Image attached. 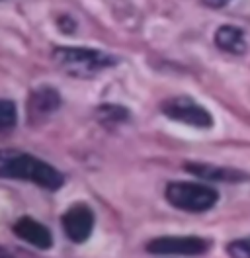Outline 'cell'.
I'll use <instances>...</instances> for the list:
<instances>
[{"label":"cell","instance_id":"6da1fadb","mask_svg":"<svg viewBox=\"0 0 250 258\" xmlns=\"http://www.w3.org/2000/svg\"><path fill=\"white\" fill-rule=\"evenodd\" d=\"M0 178L28 182L49 192H59L67 182L65 174L51 162L10 147L0 149Z\"/></svg>","mask_w":250,"mask_h":258},{"label":"cell","instance_id":"7a4b0ae2","mask_svg":"<svg viewBox=\"0 0 250 258\" xmlns=\"http://www.w3.org/2000/svg\"><path fill=\"white\" fill-rule=\"evenodd\" d=\"M53 63L73 79H94L100 73L119 64V57L108 51L92 47H69L59 45L51 51Z\"/></svg>","mask_w":250,"mask_h":258},{"label":"cell","instance_id":"3957f363","mask_svg":"<svg viewBox=\"0 0 250 258\" xmlns=\"http://www.w3.org/2000/svg\"><path fill=\"white\" fill-rule=\"evenodd\" d=\"M164 198L176 210L186 213H205L217 206L219 192L217 188L202 182L172 180L164 188Z\"/></svg>","mask_w":250,"mask_h":258},{"label":"cell","instance_id":"277c9868","mask_svg":"<svg viewBox=\"0 0 250 258\" xmlns=\"http://www.w3.org/2000/svg\"><path fill=\"white\" fill-rule=\"evenodd\" d=\"M160 112L172 121H178V123L196 129H211L215 123L209 110L190 96H172L164 100L160 104Z\"/></svg>","mask_w":250,"mask_h":258},{"label":"cell","instance_id":"5b68a950","mask_svg":"<svg viewBox=\"0 0 250 258\" xmlns=\"http://www.w3.org/2000/svg\"><path fill=\"white\" fill-rule=\"evenodd\" d=\"M213 242L203 237H156L145 244V250L155 256H202L211 250Z\"/></svg>","mask_w":250,"mask_h":258},{"label":"cell","instance_id":"8992f818","mask_svg":"<svg viewBox=\"0 0 250 258\" xmlns=\"http://www.w3.org/2000/svg\"><path fill=\"white\" fill-rule=\"evenodd\" d=\"M62 233L73 244H84L92 237L96 227V213L86 202H75L61 215Z\"/></svg>","mask_w":250,"mask_h":258},{"label":"cell","instance_id":"52a82bcc","mask_svg":"<svg viewBox=\"0 0 250 258\" xmlns=\"http://www.w3.org/2000/svg\"><path fill=\"white\" fill-rule=\"evenodd\" d=\"M62 106V98L55 86H35L31 88L26 100V112L30 123H41L49 119L53 113H57Z\"/></svg>","mask_w":250,"mask_h":258},{"label":"cell","instance_id":"ba28073f","mask_svg":"<svg viewBox=\"0 0 250 258\" xmlns=\"http://www.w3.org/2000/svg\"><path fill=\"white\" fill-rule=\"evenodd\" d=\"M12 233L20 241H24L37 250H51L55 244V237L51 229L43 225L41 221L33 219L31 215H22L20 219H16L12 225Z\"/></svg>","mask_w":250,"mask_h":258},{"label":"cell","instance_id":"9c48e42d","mask_svg":"<svg viewBox=\"0 0 250 258\" xmlns=\"http://www.w3.org/2000/svg\"><path fill=\"white\" fill-rule=\"evenodd\" d=\"M184 170L200 178L203 182H225V184H236L242 180H248V174L233 168V166H219V164H211V162H198V161H188L184 162Z\"/></svg>","mask_w":250,"mask_h":258},{"label":"cell","instance_id":"30bf717a","mask_svg":"<svg viewBox=\"0 0 250 258\" xmlns=\"http://www.w3.org/2000/svg\"><path fill=\"white\" fill-rule=\"evenodd\" d=\"M213 41L221 51H225L229 55H244L248 49L246 32L238 26H233V24L219 26L215 35H213Z\"/></svg>","mask_w":250,"mask_h":258},{"label":"cell","instance_id":"8fae6325","mask_svg":"<svg viewBox=\"0 0 250 258\" xmlns=\"http://www.w3.org/2000/svg\"><path fill=\"white\" fill-rule=\"evenodd\" d=\"M96 117L98 121L108 129H113L117 125H123L131 119V112L129 108H125L123 104H115V102H106V104H100L96 108Z\"/></svg>","mask_w":250,"mask_h":258},{"label":"cell","instance_id":"7c38bea8","mask_svg":"<svg viewBox=\"0 0 250 258\" xmlns=\"http://www.w3.org/2000/svg\"><path fill=\"white\" fill-rule=\"evenodd\" d=\"M18 125V108L16 102L0 98V133H10Z\"/></svg>","mask_w":250,"mask_h":258},{"label":"cell","instance_id":"4fadbf2b","mask_svg":"<svg viewBox=\"0 0 250 258\" xmlns=\"http://www.w3.org/2000/svg\"><path fill=\"white\" fill-rule=\"evenodd\" d=\"M225 250L231 258H250V237L234 239L225 246Z\"/></svg>","mask_w":250,"mask_h":258},{"label":"cell","instance_id":"5bb4252c","mask_svg":"<svg viewBox=\"0 0 250 258\" xmlns=\"http://www.w3.org/2000/svg\"><path fill=\"white\" fill-rule=\"evenodd\" d=\"M233 0H202L203 6L207 8H213V10H219V8H225L227 4H231Z\"/></svg>","mask_w":250,"mask_h":258},{"label":"cell","instance_id":"9a60e30c","mask_svg":"<svg viewBox=\"0 0 250 258\" xmlns=\"http://www.w3.org/2000/svg\"><path fill=\"white\" fill-rule=\"evenodd\" d=\"M0 258H16V256L8 250V248H6V246H2V244H0Z\"/></svg>","mask_w":250,"mask_h":258}]
</instances>
